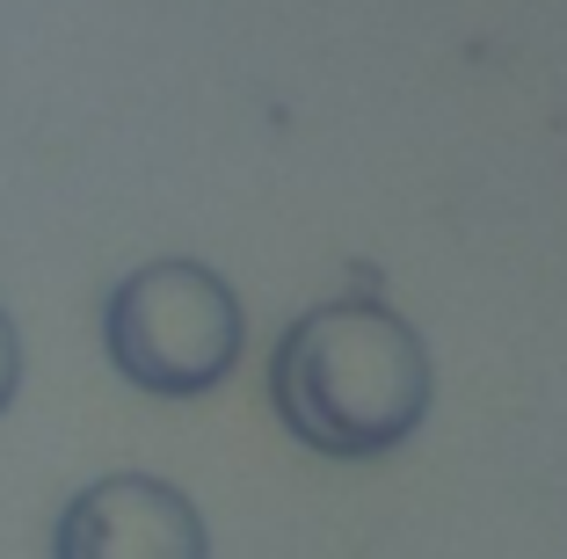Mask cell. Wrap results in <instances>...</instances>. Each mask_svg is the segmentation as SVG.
<instances>
[{
    "label": "cell",
    "instance_id": "1",
    "mask_svg": "<svg viewBox=\"0 0 567 559\" xmlns=\"http://www.w3.org/2000/svg\"><path fill=\"white\" fill-rule=\"evenodd\" d=\"M430 393V349L379 298L306 306L269 356V407L320 458H379L408 444Z\"/></svg>",
    "mask_w": 567,
    "mask_h": 559
},
{
    "label": "cell",
    "instance_id": "2",
    "mask_svg": "<svg viewBox=\"0 0 567 559\" xmlns=\"http://www.w3.org/2000/svg\"><path fill=\"white\" fill-rule=\"evenodd\" d=\"M240 342H248V320H240L234 283L183 255L132 269L102 306V349L117 379H132L153 400L212 393L240 363Z\"/></svg>",
    "mask_w": 567,
    "mask_h": 559
},
{
    "label": "cell",
    "instance_id": "3",
    "mask_svg": "<svg viewBox=\"0 0 567 559\" xmlns=\"http://www.w3.org/2000/svg\"><path fill=\"white\" fill-rule=\"evenodd\" d=\"M51 559H212V538L183 487L153 473H110L59 509Z\"/></svg>",
    "mask_w": 567,
    "mask_h": 559
},
{
    "label": "cell",
    "instance_id": "4",
    "mask_svg": "<svg viewBox=\"0 0 567 559\" xmlns=\"http://www.w3.org/2000/svg\"><path fill=\"white\" fill-rule=\"evenodd\" d=\"M16 385H22V342H16V320L0 306V414L16 407Z\"/></svg>",
    "mask_w": 567,
    "mask_h": 559
}]
</instances>
